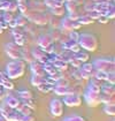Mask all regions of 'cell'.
I'll return each mask as SVG.
<instances>
[{"label": "cell", "instance_id": "cell-24", "mask_svg": "<svg viewBox=\"0 0 115 121\" xmlns=\"http://www.w3.org/2000/svg\"><path fill=\"white\" fill-rule=\"evenodd\" d=\"M65 121H85L82 117H78V115H70L65 119Z\"/></svg>", "mask_w": 115, "mask_h": 121}, {"label": "cell", "instance_id": "cell-16", "mask_svg": "<svg viewBox=\"0 0 115 121\" xmlns=\"http://www.w3.org/2000/svg\"><path fill=\"white\" fill-rule=\"evenodd\" d=\"M21 103H22V104H24L25 106H28L29 108H31L32 111L36 108V104H35V102L32 100V98H28V99H21Z\"/></svg>", "mask_w": 115, "mask_h": 121}, {"label": "cell", "instance_id": "cell-29", "mask_svg": "<svg viewBox=\"0 0 115 121\" xmlns=\"http://www.w3.org/2000/svg\"><path fill=\"white\" fill-rule=\"evenodd\" d=\"M69 37H70V39H71V40L77 42V40H78V38H79V36H78V34H77L76 31H71V32L69 34Z\"/></svg>", "mask_w": 115, "mask_h": 121}, {"label": "cell", "instance_id": "cell-2", "mask_svg": "<svg viewBox=\"0 0 115 121\" xmlns=\"http://www.w3.org/2000/svg\"><path fill=\"white\" fill-rule=\"evenodd\" d=\"M63 104H66L69 107H77V106H81L82 104V99H81V96L76 95V93H70V95H66L63 96Z\"/></svg>", "mask_w": 115, "mask_h": 121}, {"label": "cell", "instance_id": "cell-18", "mask_svg": "<svg viewBox=\"0 0 115 121\" xmlns=\"http://www.w3.org/2000/svg\"><path fill=\"white\" fill-rule=\"evenodd\" d=\"M75 58L78 59L81 62H86V60L89 59V54L85 52H77L75 53Z\"/></svg>", "mask_w": 115, "mask_h": 121}, {"label": "cell", "instance_id": "cell-23", "mask_svg": "<svg viewBox=\"0 0 115 121\" xmlns=\"http://www.w3.org/2000/svg\"><path fill=\"white\" fill-rule=\"evenodd\" d=\"M92 22H93V20L91 19L90 16H82L79 19V23H83V24H90Z\"/></svg>", "mask_w": 115, "mask_h": 121}, {"label": "cell", "instance_id": "cell-32", "mask_svg": "<svg viewBox=\"0 0 115 121\" xmlns=\"http://www.w3.org/2000/svg\"><path fill=\"white\" fill-rule=\"evenodd\" d=\"M22 121H35V117H33L32 114L23 115V117H22Z\"/></svg>", "mask_w": 115, "mask_h": 121}, {"label": "cell", "instance_id": "cell-4", "mask_svg": "<svg viewBox=\"0 0 115 121\" xmlns=\"http://www.w3.org/2000/svg\"><path fill=\"white\" fill-rule=\"evenodd\" d=\"M51 113L52 117H61L63 114V103L60 99H53L51 102Z\"/></svg>", "mask_w": 115, "mask_h": 121}, {"label": "cell", "instance_id": "cell-28", "mask_svg": "<svg viewBox=\"0 0 115 121\" xmlns=\"http://www.w3.org/2000/svg\"><path fill=\"white\" fill-rule=\"evenodd\" d=\"M79 73H81V77H82V80H90V78H91L90 73H87V72L83 70V69H79Z\"/></svg>", "mask_w": 115, "mask_h": 121}, {"label": "cell", "instance_id": "cell-33", "mask_svg": "<svg viewBox=\"0 0 115 121\" xmlns=\"http://www.w3.org/2000/svg\"><path fill=\"white\" fill-rule=\"evenodd\" d=\"M45 83L51 84V85H54V84H55V80H54L52 76H49V75H48L47 77L45 78Z\"/></svg>", "mask_w": 115, "mask_h": 121}, {"label": "cell", "instance_id": "cell-31", "mask_svg": "<svg viewBox=\"0 0 115 121\" xmlns=\"http://www.w3.org/2000/svg\"><path fill=\"white\" fill-rule=\"evenodd\" d=\"M52 12L55 15H61V14H63V8H61V7H54L52 9Z\"/></svg>", "mask_w": 115, "mask_h": 121}, {"label": "cell", "instance_id": "cell-8", "mask_svg": "<svg viewBox=\"0 0 115 121\" xmlns=\"http://www.w3.org/2000/svg\"><path fill=\"white\" fill-rule=\"evenodd\" d=\"M21 104V99L19 97H15V96H12V95H7V98H6V105L9 106L10 108L15 110L17 106Z\"/></svg>", "mask_w": 115, "mask_h": 121}, {"label": "cell", "instance_id": "cell-20", "mask_svg": "<svg viewBox=\"0 0 115 121\" xmlns=\"http://www.w3.org/2000/svg\"><path fill=\"white\" fill-rule=\"evenodd\" d=\"M104 112L107 115H114L115 114V106L114 105H106L104 107Z\"/></svg>", "mask_w": 115, "mask_h": 121}, {"label": "cell", "instance_id": "cell-30", "mask_svg": "<svg viewBox=\"0 0 115 121\" xmlns=\"http://www.w3.org/2000/svg\"><path fill=\"white\" fill-rule=\"evenodd\" d=\"M107 82L109 84H113L114 85V82H115V80H114V72L113 73H108V77H107V80H106Z\"/></svg>", "mask_w": 115, "mask_h": 121}, {"label": "cell", "instance_id": "cell-22", "mask_svg": "<svg viewBox=\"0 0 115 121\" xmlns=\"http://www.w3.org/2000/svg\"><path fill=\"white\" fill-rule=\"evenodd\" d=\"M70 84V82H69V80H67V78H59L57 82H55V84L54 85H61V86H68Z\"/></svg>", "mask_w": 115, "mask_h": 121}, {"label": "cell", "instance_id": "cell-19", "mask_svg": "<svg viewBox=\"0 0 115 121\" xmlns=\"http://www.w3.org/2000/svg\"><path fill=\"white\" fill-rule=\"evenodd\" d=\"M94 77L98 78V80H100V81H106V80H107V77H108V73L101 72V70H96Z\"/></svg>", "mask_w": 115, "mask_h": 121}, {"label": "cell", "instance_id": "cell-39", "mask_svg": "<svg viewBox=\"0 0 115 121\" xmlns=\"http://www.w3.org/2000/svg\"><path fill=\"white\" fill-rule=\"evenodd\" d=\"M20 1H21V0H20Z\"/></svg>", "mask_w": 115, "mask_h": 121}, {"label": "cell", "instance_id": "cell-17", "mask_svg": "<svg viewBox=\"0 0 115 121\" xmlns=\"http://www.w3.org/2000/svg\"><path fill=\"white\" fill-rule=\"evenodd\" d=\"M51 42H52V39L48 37V36H45V37H41L39 39V45L41 47H47L48 45H51Z\"/></svg>", "mask_w": 115, "mask_h": 121}, {"label": "cell", "instance_id": "cell-15", "mask_svg": "<svg viewBox=\"0 0 115 121\" xmlns=\"http://www.w3.org/2000/svg\"><path fill=\"white\" fill-rule=\"evenodd\" d=\"M44 82H45V78L43 76H39V75H33L32 78H31V84L35 85V86H38Z\"/></svg>", "mask_w": 115, "mask_h": 121}, {"label": "cell", "instance_id": "cell-13", "mask_svg": "<svg viewBox=\"0 0 115 121\" xmlns=\"http://www.w3.org/2000/svg\"><path fill=\"white\" fill-rule=\"evenodd\" d=\"M53 86H54V85H51V84H47L44 82V83H41L40 85H38L37 88H38V90L40 92L48 93V92H51V91H53Z\"/></svg>", "mask_w": 115, "mask_h": 121}, {"label": "cell", "instance_id": "cell-9", "mask_svg": "<svg viewBox=\"0 0 115 121\" xmlns=\"http://www.w3.org/2000/svg\"><path fill=\"white\" fill-rule=\"evenodd\" d=\"M31 72L33 75H39V76H44V66H41L40 62H32L31 64Z\"/></svg>", "mask_w": 115, "mask_h": 121}, {"label": "cell", "instance_id": "cell-35", "mask_svg": "<svg viewBox=\"0 0 115 121\" xmlns=\"http://www.w3.org/2000/svg\"><path fill=\"white\" fill-rule=\"evenodd\" d=\"M2 96H4V92H2V89H1V86H0V99L2 98Z\"/></svg>", "mask_w": 115, "mask_h": 121}, {"label": "cell", "instance_id": "cell-11", "mask_svg": "<svg viewBox=\"0 0 115 121\" xmlns=\"http://www.w3.org/2000/svg\"><path fill=\"white\" fill-rule=\"evenodd\" d=\"M104 95H111V96H114L115 93V89L113 84H105V85H101V91Z\"/></svg>", "mask_w": 115, "mask_h": 121}, {"label": "cell", "instance_id": "cell-1", "mask_svg": "<svg viewBox=\"0 0 115 121\" xmlns=\"http://www.w3.org/2000/svg\"><path fill=\"white\" fill-rule=\"evenodd\" d=\"M93 67H96V70H101L105 73H113L114 72V61L113 60L108 61L105 59L97 60L93 64Z\"/></svg>", "mask_w": 115, "mask_h": 121}, {"label": "cell", "instance_id": "cell-6", "mask_svg": "<svg viewBox=\"0 0 115 121\" xmlns=\"http://www.w3.org/2000/svg\"><path fill=\"white\" fill-rule=\"evenodd\" d=\"M53 91L58 96H66V95H70L74 93V89L73 86H70V84L68 86H61V85H54L53 86Z\"/></svg>", "mask_w": 115, "mask_h": 121}, {"label": "cell", "instance_id": "cell-27", "mask_svg": "<svg viewBox=\"0 0 115 121\" xmlns=\"http://www.w3.org/2000/svg\"><path fill=\"white\" fill-rule=\"evenodd\" d=\"M69 62L74 66L75 68H79V67H81V61H79L78 59H76L75 56H74V58H71V60H70Z\"/></svg>", "mask_w": 115, "mask_h": 121}, {"label": "cell", "instance_id": "cell-14", "mask_svg": "<svg viewBox=\"0 0 115 121\" xmlns=\"http://www.w3.org/2000/svg\"><path fill=\"white\" fill-rule=\"evenodd\" d=\"M19 98L20 99H28V98H32V92L28 90V89H23V90H20L19 92Z\"/></svg>", "mask_w": 115, "mask_h": 121}, {"label": "cell", "instance_id": "cell-38", "mask_svg": "<svg viewBox=\"0 0 115 121\" xmlns=\"http://www.w3.org/2000/svg\"><path fill=\"white\" fill-rule=\"evenodd\" d=\"M1 74H2V73H1V72H0V75H1Z\"/></svg>", "mask_w": 115, "mask_h": 121}, {"label": "cell", "instance_id": "cell-36", "mask_svg": "<svg viewBox=\"0 0 115 121\" xmlns=\"http://www.w3.org/2000/svg\"><path fill=\"white\" fill-rule=\"evenodd\" d=\"M0 121H7V120H6L4 117H1V115H0Z\"/></svg>", "mask_w": 115, "mask_h": 121}, {"label": "cell", "instance_id": "cell-3", "mask_svg": "<svg viewBox=\"0 0 115 121\" xmlns=\"http://www.w3.org/2000/svg\"><path fill=\"white\" fill-rule=\"evenodd\" d=\"M84 97H85V102L87 103V105L91 106V107H96L99 104H101V102H100V93H94L86 90L84 92Z\"/></svg>", "mask_w": 115, "mask_h": 121}, {"label": "cell", "instance_id": "cell-37", "mask_svg": "<svg viewBox=\"0 0 115 121\" xmlns=\"http://www.w3.org/2000/svg\"><path fill=\"white\" fill-rule=\"evenodd\" d=\"M1 32H2V29L0 28V34H1Z\"/></svg>", "mask_w": 115, "mask_h": 121}, {"label": "cell", "instance_id": "cell-34", "mask_svg": "<svg viewBox=\"0 0 115 121\" xmlns=\"http://www.w3.org/2000/svg\"><path fill=\"white\" fill-rule=\"evenodd\" d=\"M98 20H99V22H101V23H107V22H108V17H107L106 15H100V16L98 17Z\"/></svg>", "mask_w": 115, "mask_h": 121}, {"label": "cell", "instance_id": "cell-40", "mask_svg": "<svg viewBox=\"0 0 115 121\" xmlns=\"http://www.w3.org/2000/svg\"><path fill=\"white\" fill-rule=\"evenodd\" d=\"M113 121H114V120H113Z\"/></svg>", "mask_w": 115, "mask_h": 121}, {"label": "cell", "instance_id": "cell-12", "mask_svg": "<svg viewBox=\"0 0 115 121\" xmlns=\"http://www.w3.org/2000/svg\"><path fill=\"white\" fill-rule=\"evenodd\" d=\"M15 110H16V112L21 113L22 115H28V114H31V113H32V110H31V108H29L28 106H25V105H24V104H22V103L20 104Z\"/></svg>", "mask_w": 115, "mask_h": 121}, {"label": "cell", "instance_id": "cell-25", "mask_svg": "<svg viewBox=\"0 0 115 121\" xmlns=\"http://www.w3.org/2000/svg\"><path fill=\"white\" fill-rule=\"evenodd\" d=\"M81 69H83V70H85V72H87V73H91L92 72V69H93V65L92 64H84V65L82 66V68Z\"/></svg>", "mask_w": 115, "mask_h": 121}, {"label": "cell", "instance_id": "cell-5", "mask_svg": "<svg viewBox=\"0 0 115 121\" xmlns=\"http://www.w3.org/2000/svg\"><path fill=\"white\" fill-rule=\"evenodd\" d=\"M81 45L86 48V50H90V51H94L97 47V42L96 38L93 36H89V35H83L82 36V42H81Z\"/></svg>", "mask_w": 115, "mask_h": 121}, {"label": "cell", "instance_id": "cell-10", "mask_svg": "<svg viewBox=\"0 0 115 121\" xmlns=\"http://www.w3.org/2000/svg\"><path fill=\"white\" fill-rule=\"evenodd\" d=\"M100 102L104 103L105 105H114L115 104V99L114 96H111V95H100Z\"/></svg>", "mask_w": 115, "mask_h": 121}, {"label": "cell", "instance_id": "cell-21", "mask_svg": "<svg viewBox=\"0 0 115 121\" xmlns=\"http://www.w3.org/2000/svg\"><path fill=\"white\" fill-rule=\"evenodd\" d=\"M87 90L91 91V92H94V93H100V91H101V86L96 85V84H93V83H90Z\"/></svg>", "mask_w": 115, "mask_h": 121}, {"label": "cell", "instance_id": "cell-7", "mask_svg": "<svg viewBox=\"0 0 115 121\" xmlns=\"http://www.w3.org/2000/svg\"><path fill=\"white\" fill-rule=\"evenodd\" d=\"M14 112H15V110L10 108L9 106H7L6 104L2 105V106H0V115L4 117L7 121L12 120V117H13V113H14Z\"/></svg>", "mask_w": 115, "mask_h": 121}, {"label": "cell", "instance_id": "cell-26", "mask_svg": "<svg viewBox=\"0 0 115 121\" xmlns=\"http://www.w3.org/2000/svg\"><path fill=\"white\" fill-rule=\"evenodd\" d=\"M22 117H23V115H22L21 113H19V112H14L10 121H22Z\"/></svg>", "mask_w": 115, "mask_h": 121}]
</instances>
